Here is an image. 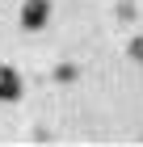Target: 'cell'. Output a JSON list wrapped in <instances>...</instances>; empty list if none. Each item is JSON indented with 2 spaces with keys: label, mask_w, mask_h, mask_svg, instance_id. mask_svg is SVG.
<instances>
[{
  "label": "cell",
  "mask_w": 143,
  "mask_h": 147,
  "mask_svg": "<svg viewBox=\"0 0 143 147\" xmlns=\"http://www.w3.org/2000/svg\"><path fill=\"white\" fill-rule=\"evenodd\" d=\"M131 55H135V59H143V38H135V42H131Z\"/></svg>",
  "instance_id": "cell-3"
},
{
  "label": "cell",
  "mask_w": 143,
  "mask_h": 147,
  "mask_svg": "<svg viewBox=\"0 0 143 147\" xmlns=\"http://www.w3.org/2000/svg\"><path fill=\"white\" fill-rule=\"evenodd\" d=\"M21 97V76L17 67H0V101H17Z\"/></svg>",
  "instance_id": "cell-2"
},
{
  "label": "cell",
  "mask_w": 143,
  "mask_h": 147,
  "mask_svg": "<svg viewBox=\"0 0 143 147\" xmlns=\"http://www.w3.org/2000/svg\"><path fill=\"white\" fill-rule=\"evenodd\" d=\"M51 21V0H25L21 4V30H42V25Z\"/></svg>",
  "instance_id": "cell-1"
}]
</instances>
